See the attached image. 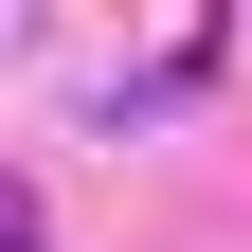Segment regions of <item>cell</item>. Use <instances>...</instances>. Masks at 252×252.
Returning a JSON list of instances; mask_svg holds the SVG:
<instances>
[{"label":"cell","instance_id":"1","mask_svg":"<svg viewBox=\"0 0 252 252\" xmlns=\"http://www.w3.org/2000/svg\"><path fill=\"white\" fill-rule=\"evenodd\" d=\"M0 252H36V180H0Z\"/></svg>","mask_w":252,"mask_h":252}]
</instances>
